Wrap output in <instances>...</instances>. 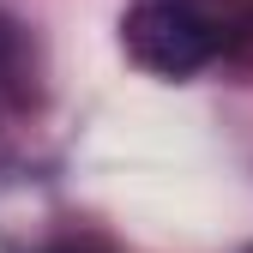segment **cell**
<instances>
[{
  "label": "cell",
  "mask_w": 253,
  "mask_h": 253,
  "mask_svg": "<svg viewBox=\"0 0 253 253\" xmlns=\"http://www.w3.org/2000/svg\"><path fill=\"white\" fill-rule=\"evenodd\" d=\"M126 48H133L139 67L181 79L217 54V24L193 0H145V6L126 12Z\"/></svg>",
  "instance_id": "1"
},
{
  "label": "cell",
  "mask_w": 253,
  "mask_h": 253,
  "mask_svg": "<svg viewBox=\"0 0 253 253\" xmlns=\"http://www.w3.org/2000/svg\"><path fill=\"white\" fill-rule=\"evenodd\" d=\"M30 97V42L12 18H0V115Z\"/></svg>",
  "instance_id": "2"
}]
</instances>
